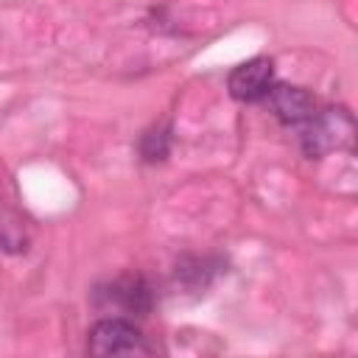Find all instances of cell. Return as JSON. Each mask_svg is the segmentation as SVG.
Here are the masks:
<instances>
[{"label":"cell","mask_w":358,"mask_h":358,"mask_svg":"<svg viewBox=\"0 0 358 358\" xmlns=\"http://www.w3.org/2000/svg\"><path fill=\"white\" fill-rule=\"evenodd\" d=\"M95 302L101 308H117L126 316H148L154 308V291L143 277H117L109 285L95 288Z\"/></svg>","instance_id":"3957f363"},{"label":"cell","mask_w":358,"mask_h":358,"mask_svg":"<svg viewBox=\"0 0 358 358\" xmlns=\"http://www.w3.org/2000/svg\"><path fill=\"white\" fill-rule=\"evenodd\" d=\"M352 140H355V120L341 106L322 109L299 126V143L305 157L310 159H319L338 148H352Z\"/></svg>","instance_id":"6da1fadb"},{"label":"cell","mask_w":358,"mask_h":358,"mask_svg":"<svg viewBox=\"0 0 358 358\" xmlns=\"http://www.w3.org/2000/svg\"><path fill=\"white\" fill-rule=\"evenodd\" d=\"M87 352L98 355V358H109V355H148L151 347L145 341V336L140 333V327L123 316H106L101 322L92 324V330L87 333Z\"/></svg>","instance_id":"7a4b0ae2"},{"label":"cell","mask_w":358,"mask_h":358,"mask_svg":"<svg viewBox=\"0 0 358 358\" xmlns=\"http://www.w3.org/2000/svg\"><path fill=\"white\" fill-rule=\"evenodd\" d=\"M171 151V126L162 123V126H154L143 134L140 140V157L145 162H162Z\"/></svg>","instance_id":"8992f818"},{"label":"cell","mask_w":358,"mask_h":358,"mask_svg":"<svg viewBox=\"0 0 358 358\" xmlns=\"http://www.w3.org/2000/svg\"><path fill=\"white\" fill-rule=\"evenodd\" d=\"M271 109H274V117L285 126H302L305 120H310L316 112H319V103L316 98L305 90V87H294V84H274L271 92L266 95Z\"/></svg>","instance_id":"5b68a950"},{"label":"cell","mask_w":358,"mask_h":358,"mask_svg":"<svg viewBox=\"0 0 358 358\" xmlns=\"http://www.w3.org/2000/svg\"><path fill=\"white\" fill-rule=\"evenodd\" d=\"M229 95L241 103L263 101L274 87V62L266 56H255L243 64H238L227 78Z\"/></svg>","instance_id":"277c9868"}]
</instances>
